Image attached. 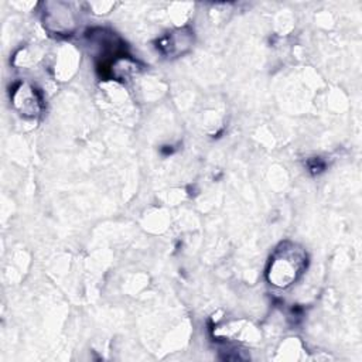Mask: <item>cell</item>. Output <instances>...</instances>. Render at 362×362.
<instances>
[{
	"instance_id": "obj_1",
	"label": "cell",
	"mask_w": 362,
	"mask_h": 362,
	"mask_svg": "<svg viewBox=\"0 0 362 362\" xmlns=\"http://www.w3.org/2000/svg\"><path fill=\"white\" fill-rule=\"evenodd\" d=\"M304 264L305 255L301 249H298L296 245H281L270 262L269 279L273 281V284L286 287L297 279L304 269Z\"/></svg>"
}]
</instances>
